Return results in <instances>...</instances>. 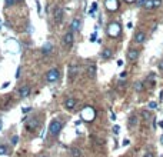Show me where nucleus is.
<instances>
[{"instance_id": "f257e3e1", "label": "nucleus", "mask_w": 163, "mask_h": 157, "mask_svg": "<svg viewBox=\"0 0 163 157\" xmlns=\"http://www.w3.org/2000/svg\"><path fill=\"white\" fill-rule=\"evenodd\" d=\"M62 127H63V123H62V120H59V118H54V120L50 123L49 131H50V134H52V136H57V134L60 133Z\"/></svg>"}, {"instance_id": "f03ea898", "label": "nucleus", "mask_w": 163, "mask_h": 157, "mask_svg": "<svg viewBox=\"0 0 163 157\" xmlns=\"http://www.w3.org/2000/svg\"><path fill=\"white\" fill-rule=\"evenodd\" d=\"M96 117V112H94V109L93 107H84L83 110H82V118L84 120V121H93Z\"/></svg>"}, {"instance_id": "7ed1b4c3", "label": "nucleus", "mask_w": 163, "mask_h": 157, "mask_svg": "<svg viewBox=\"0 0 163 157\" xmlns=\"http://www.w3.org/2000/svg\"><path fill=\"white\" fill-rule=\"evenodd\" d=\"M63 14H65L63 7H62V6H54V9H53V20H54L56 24H60V23H62Z\"/></svg>"}, {"instance_id": "20e7f679", "label": "nucleus", "mask_w": 163, "mask_h": 157, "mask_svg": "<svg viewBox=\"0 0 163 157\" xmlns=\"http://www.w3.org/2000/svg\"><path fill=\"white\" fill-rule=\"evenodd\" d=\"M59 76H60V72H59V69H50L47 73H46V81L47 83H54V81H57L59 80Z\"/></svg>"}, {"instance_id": "39448f33", "label": "nucleus", "mask_w": 163, "mask_h": 157, "mask_svg": "<svg viewBox=\"0 0 163 157\" xmlns=\"http://www.w3.org/2000/svg\"><path fill=\"white\" fill-rule=\"evenodd\" d=\"M107 33H109V36H112V37L119 36V33H120V24H119V23H110L109 27H107Z\"/></svg>"}, {"instance_id": "423d86ee", "label": "nucleus", "mask_w": 163, "mask_h": 157, "mask_svg": "<svg viewBox=\"0 0 163 157\" xmlns=\"http://www.w3.org/2000/svg\"><path fill=\"white\" fill-rule=\"evenodd\" d=\"M77 73H79V64L77 63H70V66H69V80L70 81H73L75 77L77 76Z\"/></svg>"}, {"instance_id": "0eeeda50", "label": "nucleus", "mask_w": 163, "mask_h": 157, "mask_svg": "<svg viewBox=\"0 0 163 157\" xmlns=\"http://www.w3.org/2000/svg\"><path fill=\"white\" fill-rule=\"evenodd\" d=\"M23 120H26V129H27L29 131H33L35 129L39 127V120H37L36 117L30 118V120H27V117H24Z\"/></svg>"}, {"instance_id": "6e6552de", "label": "nucleus", "mask_w": 163, "mask_h": 157, "mask_svg": "<svg viewBox=\"0 0 163 157\" xmlns=\"http://www.w3.org/2000/svg\"><path fill=\"white\" fill-rule=\"evenodd\" d=\"M73 32L70 30V32H67L65 36H63V44H65V47H67V49H70L72 47V44H73Z\"/></svg>"}, {"instance_id": "1a4fd4ad", "label": "nucleus", "mask_w": 163, "mask_h": 157, "mask_svg": "<svg viewBox=\"0 0 163 157\" xmlns=\"http://www.w3.org/2000/svg\"><path fill=\"white\" fill-rule=\"evenodd\" d=\"M105 4H106V9L110 10V12H115V10L119 9V1L117 0H106Z\"/></svg>"}, {"instance_id": "9d476101", "label": "nucleus", "mask_w": 163, "mask_h": 157, "mask_svg": "<svg viewBox=\"0 0 163 157\" xmlns=\"http://www.w3.org/2000/svg\"><path fill=\"white\" fill-rule=\"evenodd\" d=\"M137 57H139V50H137V49H129V51H127V59H129L130 62H136Z\"/></svg>"}, {"instance_id": "9b49d317", "label": "nucleus", "mask_w": 163, "mask_h": 157, "mask_svg": "<svg viewBox=\"0 0 163 157\" xmlns=\"http://www.w3.org/2000/svg\"><path fill=\"white\" fill-rule=\"evenodd\" d=\"M96 72H97L96 64H94V63H90V64L87 66V76L90 78H94L96 77Z\"/></svg>"}, {"instance_id": "f8f14e48", "label": "nucleus", "mask_w": 163, "mask_h": 157, "mask_svg": "<svg viewBox=\"0 0 163 157\" xmlns=\"http://www.w3.org/2000/svg\"><path fill=\"white\" fill-rule=\"evenodd\" d=\"M79 29H80V19L76 17V19H73L72 23H70V30H72V32H79Z\"/></svg>"}, {"instance_id": "ddd939ff", "label": "nucleus", "mask_w": 163, "mask_h": 157, "mask_svg": "<svg viewBox=\"0 0 163 157\" xmlns=\"http://www.w3.org/2000/svg\"><path fill=\"white\" fill-rule=\"evenodd\" d=\"M76 104H77V100L73 99V97H69V99L66 100V103H65L66 109H69V110H73V109L76 107Z\"/></svg>"}, {"instance_id": "4468645a", "label": "nucleus", "mask_w": 163, "mask_h": 157, "mask_svg": "<svg viewBox=\"0 0 163 157\" xmlns=\"http://www.w3.org/2000/svg\"><path fill=\"white\" fill-rule=\"evenodd\" d=\"M19 94H20L22 97H29V96H30V87H29V86H22V87L19 89Z\"/></svg>"}, {"instance_id": "2eb2a0df", "label": "nucleus", "mask_w": 163, "mask_h": 157, "mask_svg": "<svg viewBox=\"0 0 163 157\" xmlns=\"http://www.w3.org/2000/svg\"><path fill=\"white\" fill-rule=\"evenodd\" d=\"M137 123H139V117H137L136 114H132V116L129 117V127H130V129H134V127L137 126Z\"/></svg>"}, {"instance_id": "dca6fc26", "label": "nucleus", "mask_w": 163, "mask_h": 157, "mask_svg": "<svg viewBox=\"0 0 163 157\" xmlns=\"http://www.w3.org/2000/svg\"><path fill=\"white\" fill-rule=\"evenodd\" d=\"M145 33L143 32H136V35H134V41L136 43H143L145 41Z\"/></svg>"}, {"instance_id": "f3484780", "label": "nucleus", "mask_w": 163, "mask_h": 157, "mask_svg": "<svg viewBox=\"0 0 163 157\" xmlns=\"http://www.w3.org/2000/svg\"><path fill=\"white\" fill-rule=\"evenodd\" d=\"M112 56H113V51H112V49H103V51H102V57H103L105 60L110 59Z\"/></svg>"}, {"instance_id": "a211bd4d", "label": "nucleus", "mask_w": 163, "mask_h": 157, "mask_svg": "<svg viewBox=\"0 0 163 157\" xmlns=\"http://www.w3.org/2000/svg\"><path fill=\"white\" fill-rule=\"evenodd\" d=\"M149 87H153L155 86V73H152V74H149L147 77H146V81H145Z\"/></svg>"}, {"instance_id": "6ab92c4d", "label": "nucleus", "mask_w": 163, "mask_h": 157, "mask_svg": "<svg viewBox=\"0 0 163 157\" xmlns=\"http://www.w3.org/2000/svg\"><path fill=\"white\" fill-rule=\"evenodd\" d=\"M145 9H147V10H150V9H153V0H143L142 3H140Z\"/></svg>"}, {"instance_id": "aec40b11", "label": "nucleus", "mask_w": 163, "mask_h": 157, "mask_svg": "<svg viewBox=\"0 0 163 157\" xmlns=\"http://www.w3.org/2000/svg\"><path fill=\"white\" fill-rule=\"evenodd\" d=\"M52 50H53V46L50 44V43H46V46H43V54H50L52 53Z\"/></svg>"}, {"instance_id": "412c9836", "label": "nucleus", "mask_w": 163, "mask_h": 157, "mask_svg": "<svg viewBox=\"0 0 163 157\" xmlns=\"http://www.w3.org/2000/svg\"><path fill=\"white\" fill-rule=\"evenodd\" d=\"M140 116L145 118L146 121H149V120H152V114H150V112H147V110H142V113H140Z\"/></svg>"}, {"instance_id": "4be33fe9", "label": "nucleus", "mask_w": 163, "mask_h": 157, "mask_svg": "<svg viewBox=\"0 0 163 157\" xmlns=\"http://www.w3.org/2000/svg\"><path fill=\"white\" fill-rule=\"evenodd\" d=\"M4 154H9V147L4 144H0V156H4Z\"/></svg>"}, {"instance_id": "5701e85b", "label": "nucleus", "mask_w": 163, "mask_h": 157, "mask_svg": "<svg viewBox=\"0 0 163 157\" xmlns=\"http://www.w3.org/2000/svg\"><path fill=\"white\" fill-rule=\"evenodd\" d=\"M143 89H145L143 83H140V81H136V83H134V90H136V91H139V93H140Z\"/></svg>"}, {"instance_id": "b1692460", "label": "nucleus", "mask_w": 163, "mask_h": 157, "mask_svg": "<svg viewBox=\"0 0 163 157\" xmlns=\"http://www.w3.org/2000/svg\"><path fill=\"white\" fill-rule=\"evenodd\" d=\"M70 152H72V156H73V157H80V156H82L80 149H76V147H73V149H72Z\"/></svg>"}, {"instance_id": "393cba45", "label": "nucleus", "mask_w": 163, "mask_h": 157, "mask_svg": "<svg viewBox=\"0 0 163 157\" xmlns=\"http://www.w3.org/2000/svg\"><path fill=\"white\" fill-rule=\"evenodd\" d=\"M162 6V0H153V9H158Z\"/></svg>"}, {"instance_id": "a878e982", "label": "nucleus", "mask_w": 163, "mask_h": 157, "mask_svg": "<svg viewBox=\"0 0 163 157\" xmlns=\"http://www.w3.org/2000/svg\"><path fill=\"white\" fill-rule=\"evenodd\" d=\"M149 107H150V109H156V107H158V103H156V102H150V103H149Z\"/></svg>"}, {"instance_id": "bb28decb", "label": "nucleus", "mask_w": 163, "mask_h": 157, "mask_svg": "<svg viewBox=\"0 0 163 157\" xmlns=\"http://www.w3.org/2000/svg\"><path fill=\"white\" fill-rule=\"evenodd\" d=\"M17 141H19V137L17 136H13L12 137V144H17Z\"/></svg>"}, {"instance_id": "cd10ccee", "label": "nucleus", "mask_w": 163, "mask_h": 157, "mask_svg": "<svg viewBox=\"0 0 163 157\" xmlns=\"http://www.w3.org/2000/svg\"><path fill=\"white\" fill-rule=\"evenodd\" d=\"M97 9V3H93V6H92V9H90V14H93V12Z\"/></svg>"}, {"instance_id": "c85d7f7f", "label": "nucleus", "mask_w": 163, "mask_h": 157, "mask_svg": "<svg viewBox=\"0 0 163 157\" xmlns=\"http://www.w3.org/2000/svg\"><path fill=\"white\" fill-rule=\"evenodd\" d=\"M16 3V0H6V6H13Z\"/></svg>"}, {"instance_id": "c756f323", "label": "nucleus", "mask_w": 163, "mask_h": 157, "mask_svg": "<svg viewBox=\"0 0 163 157\" xmlns=\"http://www.w3.org/2000/svg\"><path fill=\"white\" fill-rule=\"evenodd\" d=\"M117 87H119V89H120V90H123V89H124V87H126V83H124V81H120V83H119V86H117Z\"/></svg>"}, {"instance_id": "7c9ffc66", "label": "nucleus", "mask_w": 163, "mask_h": 157, "mask_svg": "<svg viewBox=\"0 0 163 157\" xmlns=\"http://www.w3.org/2000/svg\"><path fill=\"white\" fill-rule=\"evenodd\" d=\"M119 130H120V127H119V126H115V127H113V131H115V134H117V133H119Z\"/></svg>"}, {"instance_id": "2f4dec72", "label": "nucleus", "mask_w": 163, "mask_h": 157, "mask_svg": "<svg viewBox=\"0 0 163 157\" xmlns=\"http://www.w3.org/2000/svg\"><path fill=\"white\" fill-rule=\"evenodd\" d=\"M143 157H153V153H152V152H146Z\"/></svg>"}, {"instance_id": "473e14b6", "label": "nucleus", "mask_w": 163, "mask_h": 157, "mask_svg": "<svg viewBox=\"0 0 163 157\" xmlns=\"http://www.w3.org/2000/svg\"><path fill=\"white\" fill-rule=\"evenodd\" d=\"M159 70L163 72V60H162V62H159Z\"/></svg>"}, {"instance_id": "72a5a7b5", "label": "nucleus", "mask_w": 163, "mask_h": 157, "mask_svg": "<svg viewBox=\"0 0 163 157\" xmlns=\"http://www.w3.org/2000/svg\"><path fill=\"white\" fill-rule=\"evenodd\" d=\"M16 77H17V78L20 77V67H19V69H17V73H16Z\"/></svg>"}, {"instance_id": "f704fd0d", "label": "nucleus", "mask_w": 163, "mask_h": 157, "mask_svg": "<svg viewBox=\"0 0 163 157\" xmlns=\"http://www.w3.org/2000/svg\"><path fill=\"white\" fill-rule=\"evenodd\" d=\"M30 110H32V109H30V107H26V109H24V110H23V112H24V113H27V112H30Z\"/></svg>"}, {"instance_id": "c9c22d12", "label": "nucleus", "mask_w": 163, "mask_h": 157, "mask_svg": "<svg viewBox=\"0 0 163 157\" xmlns=\"http://www.w3.org/2000/svg\"><path fill=\"white\" fill-rule=\"evenodd\" d=\"M90 40H92V41H94V40H96V35H92V39H90Z\"/></svg>"}, {"instance_id": "e433bc0d", "label": "nucleus", "mask_w": 163, "mask_h": 157, "mask_svg": "<svg viewBox=\"0 0 163 157\" xmlns=\"http://www.w3.org/2000/svg\"><path fill=\"white\" fill-rule=\"evenodd\" d=\"M120 77H122V78H124V77H126V72H123L122 74H120Z\"/></svg>"}, {"instance_id": "4c0bfd02", "label": "nucleus", "mask_w": 163, "mask_h": 157, "mask_svg": "<svg viewBox=\"0 0 163 157\" xmlns=\"http://www.w3.org/2000/svg\"><path fill=\"white\" fill-rule=\"evenodd\" d=\"M160 143H162V144H163V134H162V136H160Z\"/></svg>"}, {"instance_id": "58836bf2", "label": "nucleus", "mask_w": 163, "mask_h": 157, "mask_svg": "<svg viewBox=\"0 0 163 157\" xmlns=\"http://www.w3.org/2000/svg\"><path fill=\"white\" fill-rule=\"evenodd\" d=\"M159 126H160V127L163 129V121H160V123H159Z\"/></svg>"}, {"instance_id": "ea45409f", "label": "nucleus", "mask_w": 163, "mask_h": 157, "mask_svg": "<svg viewBox=\"0 0 163 157\" xmlns=\"http://www.w3.org/2000/svg\"><path fill=\"white\" fill-rule=\"evenodd\" d=\"M1 126H3V123H1V120H0V130H1Z\"/></svg>"}, {"instance_id": "a19ab883", "label": "nucleus", "mask_w": 163, "mask_h": 157, "mask_svg": "<svg viewBox=\"0 0 163 157\" xmlns=\"http://www.w3.org/2000/svg\"><path fill=\"white\" fill-rule=\"evenodd\" d=\"M126 1H129V3H130V1H134V0H126Z\"/></svg>"}, {"instance_id": "79ce46f5", "label": "nucleus", "mask_w": 163, "mask_h": 157, "mask_svg": "<svg viewBox=\"0 0 163 157\" xmlns=\"http://www.w3.org/2000/svg\"><path fill=\"white\" fill-rule=\"evenodd\" d=\"M19 1H22V0H16V3H19Z\"/></svg>"}, {"instance_id": "37998d69", "label": "nucleus", "mask_w": 163, "mask_h": 157, "mask_svg": "<svg viewBox=\"0 0 163 157\" xmlns=\"http://www.w3.org/2000/svg\"><path fill=\"white\" fill-rule=\"evenodd\" d=\"M0 27H1V20H0Z\"/></svg>"}]
</instances>
